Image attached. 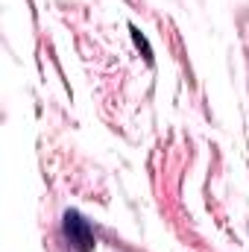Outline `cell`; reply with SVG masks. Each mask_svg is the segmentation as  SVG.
Returning a JSON list of instances; mask_svg holds the SVG:
<instances>
[{"label":"cell","mask_w":249,"mask_h":252,"mask_svg":"<svg viewBox=\"0 0 249 252\" xmlns=\"http://www.w3.org/2000/svg\"><path fill=\"white\" fill-rule=\"evenodd\" d=\"M64 235H67V241L73 244L76 252H91L94 250L91 226H88V220H85L79 211H64Z\"/></svg>","instance_id":"obj_1"},{"label":"cell","mask_w":249,"mask_h":252,"mask_svg":"<svg viewBox=\"0 0 249 252\" xmlns=\"http://www.w3.org/2000/svg\"><path fill=\"white\" fill-rule=\"evenodd\" d=\"M129 32H132V41H135V47H138V50L144 53V59H147V62H153V50H150V44H147V38L141 35V30H138V27H132Z\"/></svg>","instance_id":"obj_2"}]
</instances>
